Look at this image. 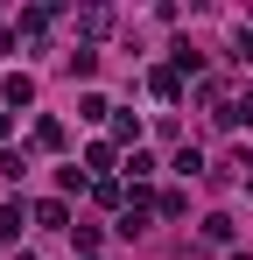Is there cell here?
Masks as SVG:
<instances>
[{"instance_id":"11","label":"cell","mask_w":253,"mask_h":260,"mask_svg":"<svg viewBox=\"0 0 253 260\" xmlns=\"http://www.w3.org/2000/svg\"><path fill=\"white\" fill-rule=\"evenodd\" d=\"M14 260H36V253H14Z\"/></svg>"},{"instance_id":"10","label":"cell","mask_w":253,"mask_h":260,"mask_svg":"<svg viewBox=\"0 0 253 260\" xmlns=\"http://www.w3.org/2000/svg\"><path fill=\"white\" fill-rule=\"evenodd\" d=\"M0 134H7V113H0Z\"/></svg>"},{"instance_id":"3","label":"cell","mask_w":253,"mask_h":260,"mask_svg":"<svg viewBox=\"0 0 253 260\" xmlns=\"http://www.w3.org/2000/svg\"><path fill=\"white\" fill-rule=\"evenodd\" d=\"M148 176H155V155H141V148H134V162H126V183H148Z\"/></svg>"},{"instance_id":"9","label":"cell","mask_w":253,"mask_h":260,"mask_svg":"<svg viewBox=\"0 0 253 260\" xmlns=\"http://www.w3.org/2000/svg\"><path fill=\"white\" fill-rule=\"evenodd\" d=\"M239 63H253V36H239Z\"/></svg>"},{"instance_id":"2","label":"cell","mask_w":253,"mask_h":260,"mask_svg":"<svg viewBox=\"0 0 253 260\" xmlns=\"http://www.w3.org/2000/svg\"><path fill=\"white\" fill-rule=\"evenodd\" d=\"M239 120H253V91L232 99V106H218V127H239Z\"/></svg>"},{"instance_id":"8","label":"cell","mask_w":253,"mask_h":260,"mask_svg":"<svg viewBox=\"0 0 253 260\" xmlns=\"http://www.w3.org/2000/svg\"><path fill=\"white\" fill-rule=\"evenodd\" d=\"M64 218H71L64 204H36V225H49V232H64Z\"/></svg>"},{"instance_id":"4","label":"cell","mask_w":253,"mask_h":260,"mask_svg":"<svg viewBox=\"0 0 253 260\" xmlns=\"http://www.w3.org/2000/svg\"><path fill=\"white\" fill-rule=\"evenodd\" d=\"M0 91H7V106H28V99H36V85H28V78H7Z\"/></svg>"},{"instance_id":"6","label":"cell","mask_w":253,"mask_h":260,"mask_svg":"<svg viewBox=\"0 0 253 260\" xmlns=\"http://www.w3.org/2000/svg\"><path fill=\"white\" fill-rule=\"evenodd\" d=\"M148 85H155V99H176V91H183V78H176V71H155Z\"/></svg>"},{"instance_id":"1","label":"cell","mask_w":253,"mask_h":260,"mask_svg":"<svg viewBox=\"0 0 253 260\" xmlns=\"http://www.w3.org/2000/svg\"><path fill=\"white\" fill-rule=\"evenodd\" d=\"M21 225H28V204L7 197V204H0V239H21Z\"/></svg>"},{"instance_id":"7","label":"cell","mask_w":253,"mask_h":260,"mask_svg":"<svg viewBox=\"0 0 253 260\" xmlns=\"http://www.w3.org/2000/svg\"><path fill=\"white\" fill-rule=\"evenodd\" d=\"M36 148H64V127L56 120H36Z\"/></svg>"},{"instance_id":"5","label":"cell","mask_w":253,"mask_h":260,"mask_svg":"<svg viewBox=\"0 0 253 260\" xmlns=\"http://www.w3.org/2000/svg\"><path fill=\"white\" fill-rule=\"evenodd\" d=\"M183 204H190L183 190H162V197H155V211H162V218H183Z\"/></svg>"}]
</instances>
